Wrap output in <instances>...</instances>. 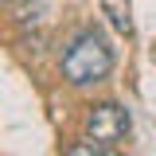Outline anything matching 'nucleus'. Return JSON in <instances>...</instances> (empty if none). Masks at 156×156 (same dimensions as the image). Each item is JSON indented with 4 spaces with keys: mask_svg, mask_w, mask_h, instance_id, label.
Segmentation results:
<instances>
[{
    "mask_svg": "<svg viewBox=\"0 0 156 156\" xmlns=\"http://www.w3.org/2000/svg\"><path fill=\"white\" fill-rule=\"evenodd\" d=\"M58 70L70 86H90V82H101V78L113 70V43L101 35L98 27H86L78 31L66 51L58 58Z\"/></svg>",
    "mask_w": 156,
    "mask_h": 156,
    "instance_id": "1",
    "label": "nucleus"
},
{
    "mask_svg": "<svg viewBox=\"0 0 156 156\" xmlns=\"http://www.w3.org/2000/svg\"><path fill=\"white\" fill-rule=\"evenodd\" d=\"M62 156H121V152H117V144H101L94 136H82V140H70L62 148Z\"/></svg>",
    "mask_w": 156,
    "mask_h": 156,
    "instance_id": "3",
    "label": "nucleus"
},
{
    "mask_svg": "<svg viewBox=\"0 0 156 156\" xmlns=\"http://www.w3.org/2000/svg\"><path fill=\"white\" fill-rule=\"evenodd\" d=\"M8 4H23V0H8Z\"/></svg>",
    "mask_w": 156,
    "mask_h": 156,
    "instance_id": "4",
    "label": "nucleus"
},
{
    "mask_svg": "<svg viewBox=\"0 0 156 156\" xmlns=\"http://www.w3.org/2000/svg\"><path fill=\"white\" fill-rule=\"evenodd\" d=\"M129 129H133V117L117 101H98L86 113V136H94L101 144H121L129 136Z\"/></svg>",
    "mask_w": 156,
    "mask_h": 156,
    "instance_id": "2",
    "label": "nucleus"
}]
</instances>
